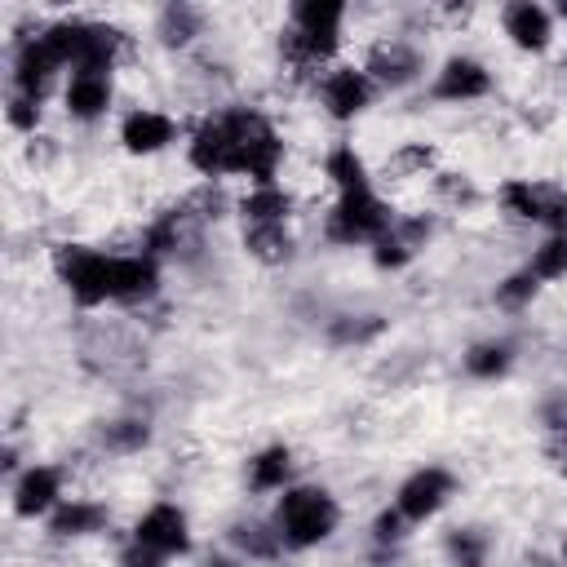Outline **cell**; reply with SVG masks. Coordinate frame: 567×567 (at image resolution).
Segmentation results:
<instances>
[{
  "label": "cell",
  "mask_w": 567,
  "mask_h": 567,
  "mask_svg": "<svg viewBox=\"0 0 567 567\" xmlns=\"http://www.w3.org/2000/svg\"><path fill=\"white\" fill-rule=\"evenodd\" d=\"M133 540L137 545H151L159 554H186L190 549V536H186V514L177 505H151L137 527H133Z\"/></svg>",
  "instance_id": "52a82bcc"
},
{
  "label": "cell",
  "mask_w": 567,
  "mask_h": 567,
  "mask_svg": "<svg viewBox=\"0 0 567 567\" xmlns=\"http://www.w3.org/2000/svg\"><path fill=\"white\" fill-rule=\"evenodd\" d=\"M53 71H58V58L44 49L40 35H31V40L18 44V58H13V84H18L22 97H35V102H40L44 89H49V80H53Z\"/></svg>",
  "instance_id": "8fae6325"
},
{
  "label": "cell",
  "mask_w": 567,
  "mask_h": 567,
  "mask_svg": "<svg viewBox=\"0 0 567 567\" xmlns=\"http://www.w3.org/2000/svg\"><path fill=\"white\" fill-rule=\"evenodd\" d=\"M368 102H372V80H368V71L341 66V71H332V75L323 80V106H328V115L354 120Z\"/></svg>",
  "instance_id": "30bf717a"
},
{
  "label": "cell",
  "mask_w": 567,
  "mask_h": 567,
  "mask_svg": "<svg viewBox=\"0 0 567 567\" xmlns=\"http://www.w3.org/2000/svg\"><path fill=\"white\" fill-rule=\"evenodd\" d=\"M275 527H279L284 545H292V549L319 545V540H328L332 527H337V501H332L323 487H288V492L279 496Z\"/></svg>",
  "instance_id": "3957f363"
},
{
  "label": "cell",
  "mask_w": 567,
  "mask_h": 567,
  "mask_svg": "<svg viewBox=\"0 0 567 567\" xmlns=\"http://www.w3.org/2000/svg\"><path fill=\"white\" fill-rule=\"evenodd\" d=\"M120 142L133 151V155H155L173 142V120L159 115V111H133L124 124H120Z\"/></svg>",
  "instance_id": "4fadbf2b"
},
{
  "label": "cell",
  "mask_w": 567,
  "mask_h": 567,
  "mask_svg": "<svg viewBox=\"0 0 567 567\" xmlns=\"http://www.w3.org/2000/svg\"><path fill=\"white\" fill-rule=\"evenodd\" d=\"M244 248H248L257 261L279 266V261L292 257V235L284 230V221H279V226H248V230H244Z\"/></svg>",
  "instance_id": "ffe728a7"
},
{
  "label": "cell",
  "mask_w": 567,
  "mask_h": 567,
  "mask_svg": "<svg viewBox=\"0 0 567 567\" xmlns=\"http://www.w3.org/2000/svg\"><path fill=\"white\" fill-rule=\"evenodd\" d=\"M563 563H567V545H563Z\"/></svg>",
  "instance_id": "b9f144b4"
},
{
  "label": "cell",
  "mask_w": 567,
  "mask_h": 567,
  "mask_svg": "<svg viewBox=\"0 0 567 567\" xmlns=\"http://www.w3.org/2000/svg\"><path fill=\"white\" fill-rule=\"evenodd\" d=\"M323 173H328L341 190H363V186H368V173H363V159L354 155V146H337V151L323 159Z\"/></svg>",
  "instance_id": "7402d4cb"
},
{
  "label": "cell",
  "mask_w": 567,
  "mask_h": 567,
  "mask_svg": "<svg viewBox=\"0 0 567 567\" xmlns=\"http://www.w3.org/2000/svg\"><path fill=\"white\" fill-rule=\"evenodd\" d=\"M540 226H554L558 235H567V190L563 186H545L540 182Z\"/></svg>",
  "instance_id": "f1b7e54d"
},
{
  "label": "cell",
  "mask_w": 567,
  "mask_h": 567,
  "mask_svg": "<svg viewBox=\"0 0 567 567\" xmlns=\"http://www.w3.org/2000/svg\"><path fill=\"white\" fill-rule=\"evenodd\" d=\"M111 106V75L106 71H75L66 84V111L75 120H93Z\"/></svg>",
  "instance_id": "2e32d148"
},
{
  "label": "cell",
  "mask_w": 567,
  "mask_h": 567,
  "mask_svg": "<svg viewBox=\"0 0 567 567\" xmlns=\"http://www.w3.org/2000/svg\"><path fill=\"white\" fill-rule=\"evenodd\" d=\"M390 226H394V217H390V208L372 195V186H363V190H341L337 208L328 213V239H332V244H363V239L377 244Z\"/></svg>",
  "instance_id": "5b68a950"
},
{
  "label": "cell",
  "mask_w": 567,
  "mask_h": 567,
  "mask_svg": "<svg viewBox=\"0 0 567 567\" xmlns=\"http://www.w3.org/2000/svg\"><path fill=\"white\" fill-rule=\"evenodd\" d=\"M120 567H164V554L159 549H151V545H128L124 554H120Z\"/></svg>",
  "instance_id": "e575fe53"
},
{
  "label": "cell",
  "mask_w": 567,
  "mask_h": 567,
  "mask_svg": "<svg viewBox=\"0 0 567 567\" xmlns=\"http://www.w3.org/2000/svg\"><path fill=\"white\" fill-rule=\"evenodd\" d=\"M235 545H239L248 558H275L279 545H284V536H279V527L270 532L266 523H239V527H235Z\"/></svg>",
  "instance_id": "cb8c5ba5"
},
{
  "label": "cell",
  "mask_w": 567,
  "mask_h": 567,
  "mask_svg": "<svg viewBox=\"0 0 567 567\" xmlns=\"http://www.w3.org/2000/svg\"><path fill=\"white\" fill-rule=\"evenodd\" d=\"M190 35H199V9L190 4H168L159 13V40L164 44H186Z\"/></svg>",
  "instance_id": "603a6c76"
},
{
  "label": "cell",
  "mask_w": 567,
  "mask_h": 567,
  "mask_svg": "<svg viewBox=\"0 0 567 567\" xmlns=\"http://www.w3.org/2000/svg\"><path fill=\"white\" fill-rule=\"evenodd\" d=\"M501 204H505V213H514L523 221H536L540 217V182H505Z\"/></svg>",
  "instance_id": "d4e9b609"
},
{
  "label": "cell",
  "mask_w": 567,
  "mask_h": 567,
  "mask_svg": "<svg viewBox=\"0 0 567 567\" xmlns=\"http://www.w3.org/2000/svg\"><path fill=\"white\" fill-rule=\"evenodd\" d=\"M465 368H470V377H501L505 368H509V346H501V341H483V346H474L470 354H465Z\"/></svg>",
  "instance_id": "484cf974"
},
{
  "label": "cell",
  "mask_w": 567,
  "mask_h": 567,
  "mask_svg": "<svg viewBox=\"0 0 567 567\" xmlns=\"http://www.w3.org/2000/svg\"><path fill=\"white\" fill-rule=\"evenodd\" d=\"M487 89H492V75L474 58H447L439 80H434V97L439 102H470V97H483Z\"/></svg>",
  "instance_id": "9c48e42d"
},
{
  "label": "cell",
  "mask_w": 567,
  "mask_h": 567,
  "mask_svg": "<svg viewBox=\"0 0 567 567\" xmlns=\"http://www.w3.org/2000/svg\"><path fill=\"white\" fill-rule=\"evenodd\" d=\"M159 284L155 257L137 252V257H115V301H146Z\"/></svg>",
  "instance_id": "e0dca14e"
},
{
  "label": "cell",
  "mask_w": 567,
  "mask_h": 567,
  "mask_svg": "<svg viewBox=\"0 0 567 567\" xmlns=\"http://www.w3.org/2000/svg\"><path fill=\"white\" fill-rule=\"evenodd\" d=\"M447 492H452V474L439 470V465H430V470H416V474L399 487L394 509H399L408 523H425V518L447 501Z\"/></svg>",
  "instance_id": "8992f818"
},
{
  "label": "cell",
  "mask_w": 567,
  "mask_h": 567,
  "mask_svg": "<svg viewBox=\"0 0 567 567\" xmlns=\"http://www.w3.org/2000/svg\"><path fill=\"white\" fill-rule=\"evenodd\" d=\"M399 536H403V514L399 509H385L377 518V540H399Z\"/></svg>",
  "instance_id": "8d00e7d4"
},
{
  "label": "cell",
  "mask_w": 567,
  "mask_h": 567,
  "mask_svg": "<svg viewBox=\"0 0 567 567\" xmlns=\"http://www.w3.org/2000/svg\"><path fill=\"white\" fill-rule=\"evenodd\" d=\"M558 13H563V18H567V0H563V4H558Z\"/></svg>",
  "instance_id": "60d3db41"
},
{
  "label": "cell",
  "mask_w": 567,
  "mask_h": 567,
  "mask_svg": "<svg viewBox=\"0 0 567 567\" xmlns=\"http://www.w3.org/2000/svg\"><path fill=\"white\" fill-rule=\"evenodd\" d=\"M226 124H230V146H235L230 173H248L257 186H270L279 155H284L275 124L257 111H226Z\"/></svg>",
  "instance_id": "7a4b0ae2"
},
{
  "label": "cell",
  "mask_w": 567,
  "mask_h": 567,
  "mask_svg": "<svg viewBox=\"0 0 567 567\" xmlns=\"http://www.w3.org/2000/svg\"><path fill=\"white\" fill-rule=\"evenodd\" d=\"M199 567H239V563H235V558H221V554H213V558H204Z\"/></svg>",
  "instance_id": "74e56055"
},
{
  "label": "cell",
  "mask_w": 567,
  "mask_h": 567,
  "mask_svg": "<svg viewBox=\"0 0 567 567\" xmlns=\"http://www.w3.org/2000/svg\"><path fill=\"white\" fill-rule=\"evenodd\" d=\"M230 159H235V146H230V124H226V111L204 120L195 142H190V164L204 173V177H221L230 173Z\"/></svg>",
  "instance_id": "ba28073f"
},
{
  "label": "cell",
  "mask_w": 567,
  "mask_h": 567,
  "mask_svg": "<svg viewBox=\"0 0 567 567\" xmlns=\"http://www.w3.org/2000/svg\"><path fill=\"white\" fill-rule=\"evenodd\" d=\"M102 523H106V509L102 505H93V501H62L53 509V518H49V532L53 536H89Z\"/></svg>",
  "instance_id": "ac0fdd59"
},
{
  "label": "cell",
  "mask_w": 567,
  "mask_h": 567,
  "mask_svg": "<svg viewBox=\"0 0 567 567\" xmlns=\"http://www.w3.org/2000/svg\"><path fill=\"white\" fill-rule=\"evenodd\" d=\"M554 461H558V465H563V474H567V434L558 439V447H554Z\"/></svg>",
  "instance_id": "f35d334b"
},
{
  "label": "cell",
  "mask_w": 567,
  "mask_h": 567,
  "mask_svg": "<svg viewBox=\"0 0 567 567\" xmlns=\"http://www.w3.org/2000/svg\"><path fill=\"white\" fill-rule=\"evenodd\" d=\"M102 439H106L111 452H137L146 443V425L142 421H115V425H106Z\"/></svg>",
  "instance_id": "4dcf8cb0"
},
{
  "label": "cell",
  "mask_w": 567,
  "mask_h": 567,
  "mask_svg": "<svg viewBox=\"0 0 567 567\" xmlns=\"http://www.w3.org/2000/svg\"><path fill=\"white\" fill-rule=\"evenodd\" d=\"M372 257H377V266H381V270H390V266H403V261L412 257V248H408V244H403V235L390 226V230L377 239V252H372Z\"/></svg>",
  "instance_id": "1f68e13d"
},
{
  "label": "cell",
  "mask_w": 567,
  "mask_h": 567,
  "mask_svg": "<svg viewBox=\"0 0 567 567\" xmlns=\"http://www.w3.org/2000/svg\"><path fill=\"white\" fill-rule=\"evenodd\" d=\"M58 279L71 288V297L80 306H102L115 301V257L97 252V248H80V244H62L53 252Z\"/></svg>",
  "instance_id": "277c9868"
},
{
  "label": "cell",
  "mask_w": 567,
  "mask_h": 567,
  "mask_svg": "<svg viewBox=\"0 0 567 567\" xmlns=\"http://www.w3.org/2000/svg\"><path fill=\"white\" fill-rule=\"evenodd\" d=\"M416 71H421V58H416L408 44H399V40L377 44V49L368 53V80H377V84L399 89V84H408Z\"/></svg>",
  "instance_id": "9a60e30c"
},
{
  "label": "cell",
  "mask_w": 567,
  "mask_h": 567,
  "mask_svg": "<svg viewBox=\"0 0 567 567\" xmlns=\"http://www.w3.org/2000/svg\"><path fill=\"white\" fill-rule=\"evenodd\" d=\"M4 115H9V124H13V128L31 133V128L40 124V102H35V97H22V93H13V97H9V106H4Z\"/></svg>",
  "instance_id": "d6a6232c"
},
{
  "label": "cell",
  "mask_w": 567,
  "mask_h": 567,
  "mask_svg": "<svg viewBox=\"0 0 567 567\" xmlns=\"http://www.w3.org/2000/svg\"><path fill=\"white\" fill-rule=\"evenodd\" d=\"M536 279H558V275H567V235H554V239H545L536 252H532V266H527Z\"/></svg>",
  "instance_id": "4316f807"
},
{
  "label": "cell",
  "mask_w": 567,
  "mask_h": 567,
  "mask_svg": "<svg viewBox=\"0 0 567 567\" xmlns=\"http://www.w3.org/2000/svg\"><path fill=\"white\" fill-rule=\"evenodd\" d=\"M439 190H443L447 199H461V204L474 199V186H470L465 177H456V173H443V177H439Z\"/></svg>",
  "instance_id": "d590c367"
},
{
  "label": "cell",
  "mask_w": 567,
  "mask_h": 567,
  "mask_svg": "<svg viewBox=\"0 0 567 567\" xmlns=\"http://www.w3.org/2000/svg\"><path fill=\"white\" fill-rule=\"evenodd\" d=\"M341 18H346V9L337 0H301L292 9V27L279 40L284 62L292 71H310L323 58H332L337 35H341Z\"/></svg>",
  "instance_id": "6da1fadb"
},
{
  "label": "cell",
  "mask_w": 567,
  "mask_h": 567,
  "mask_svg": "<svg viewBox=\"0 0 567 567\" xmlns=\"http://www.w3.org/2000/svg\"><path fill=\"white\" fill-rule=\"evenodd\" d=\"M447 554H452L456 567H483V558H487V540H483V532L461 527V532L447 536Z\"/></svg>",
  "instance_id": "83f0119b"
},
{
  "label": "cell",
  "mask_w": 567,
  "mask_h": 567,
  "mask_svg": "<svg viewBox=\"0 0 567 567\" xmlns=\"http://www.w3.org/2000/svg\"><path fill=\"white\" fill-rule=\"evenodd\" d=\"M244 217H248V226H279L284 217H288V208H292V199L279 190V186H257L244 204Z\"/></svg>",
  "instance_id": "44dd1931"
},
{
  "label": "cell",
  "mask_w": 567,
  "mask_h": 567,
  "mask_svg": "<svg viewBox=\"0 0 567 567\" xmlns=\"http://www.w3.org/2000/svg\"><path fill=\"white\" fill-rule=\"evenodd\" d=\"M505 35H509L518 49L540 53V49L549 44V13H545L540 4H532V0H518V4L505 9Z\"/></svg>",
  "instance_id": "5bb4252c"
},
{
  "label": "cell",
  "mask_w": 567,
  "mask_h": 567,
  "mask_svg": "<svg viewBox=\"0 0 567 567\" xmlns=\"http://www.w3.org/2000/svg\"><path fill=\"white\" fill-rule=\"evenodd\" d=\"M288 474H292V452H288V447H266V452H257V456L248 461V483H252V492H275V487L288 483Z\"/></svg>",
  "instance_id": "d6986e66"
},
{
  "label": "cell",
  "mask_w": 567,
  "mask_h": 567,
  "mask_svg": "<svg viewBox=\"0 0 567 567\" xmlns=\"http://www.w3.org/2000/svg\"><path fill=\"white\" fill-rule=\"evenodd\" d=\"M430 159H434V151H430L425 142H416V146H403V151L390 159V168H394V173H416V168H425Z\"/></svg>",
  "instance_id": "836d02e7"
},
{
  "label": "cell",
  "mask_w": 567,
  "mask_h": 567,
  "mask_svg": "<svg viewBox=\"0 0 567 567\" xmlns=\"http://www.w3.org/2000/svg\"><path fill=\"white\" fill-rule=\"evenodd\" d=\"M536 284H540V279H536L532 270H518V275H509L505 284H496V301L509 306V310H514V306H527L532 292H536Z\"/></svg>",
  "instance_id": "f546056e"
},
{
  "label": "cell",
  "mask_w": 567,
  "mask_h": 567,
  "mask_svg": "<svg viewBox=\"0 0 567 567\" xmlns=\"http://www.w3.org/2000/svg\"><path fill=\"white\" fill-rule=\"evenodd\" d=\"M58 492H62V474L53 465H31L18 483H13V509L22 518H35L44 509L58 505Z\"/></svg>",
  "instance_id": "7c38bea8"
},
{
  "label": "cell",
  "mask_w": 567,
  "mask_h": 567,
  "mask_svg": "<svg viewBox=\"0 0 567 567\" xmlns=\"http://www.w3.org/2000/svg\"><path fill=\"white\" fill-rule=\"evenodd\" d=\"M527 567H549V563H545V558L536 554V558H527Z\"/></svg>",
  "instance_id": "ab89813d"
}]
</instances>
